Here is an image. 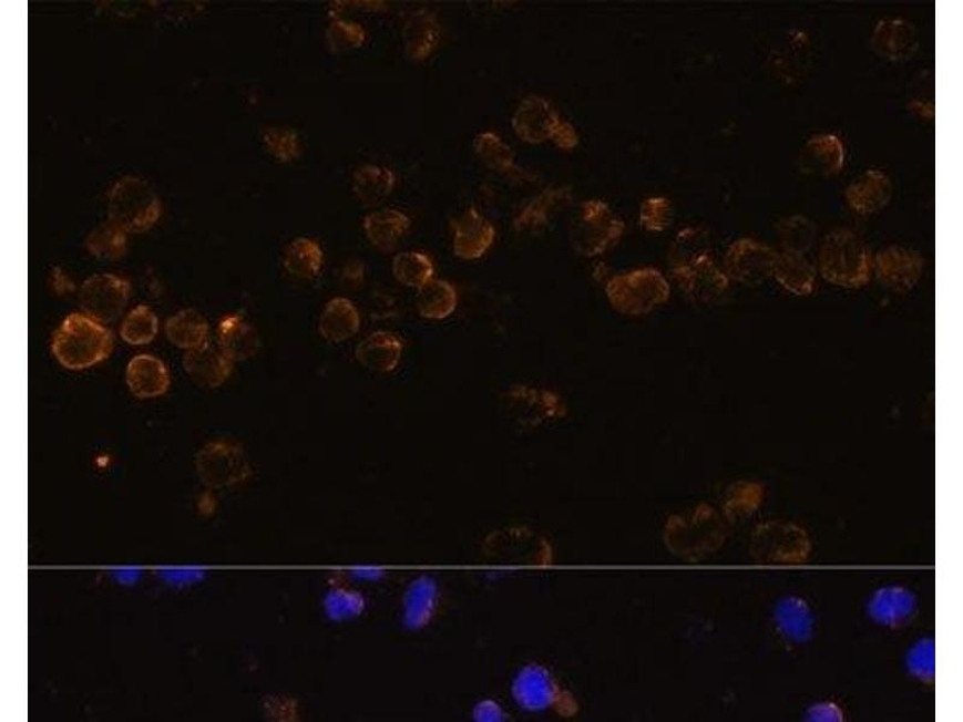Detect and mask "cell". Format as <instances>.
Listing matches in <instances>:
<instances>
[{
	"label": "cell",
	"mask_w": 963,
	"mask_h": 722,
	"mask_svg": "<svg viewBox=\"0 0 963 722\" xmlns=\"http://www.w3.org/2000/svg\"><path fill=\"white\" fill-rule=\"evenodd\" d=\"M368 32L359 22L329 16L326 41L332 53H345L366 45Z\"/></svg>",
	"instance_id": "36"
},
{
	"label": "cell",
	"mask_w": 963,
	"mask_h": 722,
	"mask_svg": "<svg viewBox=\"0 0 963 722\" xmlns=\"http://www.w3.org/2000/svg\"><path fill=\"white\" fill-rule=\"evenodd\" d=\"M401 38L403 53L409 61H428L442 39V27L437 13L427 8L411 11L403 22Z\"/></svg>",
	"instance_id": "13"
},
{
	"label": "cell",
	"mask_w": 963,
	"mask_h": 722,
	"mask_svg": "<svg viewBox=\"0 0 963 722\" xmlns=\"http://www.w3.org/2000/svg\"><path fill=\"white\" fill-rule=\"evenodd\" d=\"M777 251L756 239L734 241L725 255L724 271L730 281L758 287L771 279Z\"/></svg>",
	"instance_id": "9"
},
{
	"label": "cell",
	"mask_w": 963,
	"mask_h": 722,
	"mask_svg": "<svg viewBox=\"0 0 963 722\" xmlns=\"http://www.w3.org/2000/svg\"><path fill=\"white\" fill-rule=\"evenodd\" d=\"M925 261L915 249L889 246L873 257V272L887 288L909 293L923 277Z\"/></svg>",
	"instance_id": "11"
},
{
	"label": "cell",
	"mask_w": 963,
	"mask_h": 722,
	"mask_svg": "<svg viewBox=\"0 0 963 722\" xmlns=\"http://www.w3.org/2000/svg\"><path fill=\"white\" fill-rule=\"evenodd\" d=\"M709 252L706 235L699 229H684L677 235L676 241L669 255L673 266L689 261L696 257Z\"/></svg>",
	"instance_id": "41"
},
{
	"label": "cell",
	"mask_w": 963,
	"mask_h": 722,
	"mask_svg": "<svg viewBox=\"0 0 963 722\" xmlns=\"http://www.w3.org/2000/svg\"><path fill=\"white\" fill-rule=\"evenodd\" d=\"M614 311L624 316H645L672 297V286L662 271L650 267L614 275L605 286Z\"/></svg>",
	"instance_id": "3"
},
{
	"label": "cell",
	"mask_w": 963,
	"mask_h": 722,
	"mask_svg": "<svg viewBox=\"0 0 963 722\" xmlns=\"http://www.w3.org/2000/svg\"><path fill=\"white\" fill-rule=\"evenodd\" d=\"M459 302L458 290L453 283L434 279L418 289L416 308L418 313L428 321H443L451 317Z\"/></svg>",
	"instance_id": "30"
},
{
	"label": "cell",
	"mask_w": 963,
	"mask_h": 722,
	"mask_svg": "<svg viewBox=\"0 0 963 722\" xmlns=\"http://www.w3.org/2000/svg\"><path fill=\"white\" fill-rule=\"evenodd\" d=\"M776 622L780 632L793 642H806L815 632L812 610L797 597H788L778 605Z\"/></svg>",
	"instance_id": "32"
},
{
	"label": "cell",
	"mask_w": 963,
	"mask_h": 722,
	"mask_svg": "<svg viewBox=\"0 0 963 722\" xmlns=\"http://www.w3.org/2000/svg\"><path fill=\"white\" fill-rule=\"evenodd\" d=\"M396 173L381 164H362L352 176V192L357 200L366 206L382 204L397 187Z\"/></svg>",
	"instance_id": "24"
},
{
	"label": "cell",
	"mask_w": 963,
	"mask_h": 722,
	"mask_svg": "<svg viewBox=\"0 0 963 722\" xmlns=\"http://www.w3.org/2000/svg\"><path fill=\"white\" fill-rule=\"evenodd\" d=\"M127 384L132 394L139 399L158 398L171 385L170 371L156 357L137 355L130 361Z\"/></svg>",
	"instance_id": "23"
},
{
	"label": "cell",
	"mask_w": 963,
	"mask_h": 722,
	"mask_svg": "<svg viewBox=\"0 0 963 722\" xmlns=\"http://www.w3.org/2000/svg\"><path fill=\"white\" fill-rule=\"evenodd\" d=\"M844 145L833 134H818L806 143L800 155V168L805 174L833 177L843 171Z\"/></svg>",
	"instance_id": "18"
},
{
	"label": "cell",
	"mask_w": 963,
	"mask_h": 722,
	"mask_svg": "<svg viewBox=\"0 0 963 722\" xmlns=\"http://www.w3.org/2000/svg\"><path fill=\"white\" fill-rule=\"evenodd\" d=\"M184 368L195 384L216 388L229 379L234 361L222 352L218 344L207 341L186 352Z\"/></svg>",
	"instance_id": "16"
},
{
	"label": "cell",
	"mask_w": 963,
	"mask_h": 722,
	"mask_svg": "<svg viewBox=\"0 0 963 722\" xmlns=\"http://www.w3.org/2000/svg\"><path fill=\"white\" fill-rule=\"evenodd\" d=\"M412 226L408 214L398 208H382L362 218V230L368 241L380 252L392 254L407 238Z\"/></svg>",
	"instance_id": "17"
},
{
	"label": "cell",
	"mask_w": 963,
	"mask_h": 722,
	"mask_svg": "<svg viewBox=\"0 0 963 722\" xmlns=\"http://www.w3.org/2000/svg\"><path fill=\"white\" fill-rule=\"evenodd\" d=\"M158 332V318L153 311L141 305L134 309L121 326L120 334L123 341L132 345H143L156 338Z\"/></svg>",
	"instance_id": "37"
},
{
	"label": "cell",
	"mask_w": 963,
	"mask_h": 722,
	"mask_svg": "<svg viewBox=\"0 0 963 722\" xmlns=\"http://www.w3.org/2000/svg\"><path fill=\"white\" fill-rule=\"evenodd\" d=\"M89 251L96 258L116 260L127 251V238L125 231L109 221L95 229L88 239Z\"/></svg>",
	"instance_id": "38"
},
{
	"label": "cell",
	"mask_w": 963,
	"mask_h": 722,
	"mask_svg": "<svg viewBox=\"0 0 963 722\" xmlns=\"http://www.w3.org/2000/svg\"><path fill=\"white\" fill-rule=\"evenodd\" d=\"M512 128L522 142L532 145L553 143L571 151L580 143L576 128L557 114L550 101L539 95L522 101L512 117Z\"/></svg>",
	"instance_id": "4"
},
{
	"label": "cell",
	"mask_w": 963,
	"mask_h": 722,
	"mask_svg": "<svg viewBox=\"0 0 963 722\" xmlns=\"http://www.w3.org/2000/svg\"><path fill=\"white\" fill-rule=\"evenodd\" d=\"M916 609L914 596L902 588L879 590L870 604V613L878 622L899 627L909 622Z\"/></svg>",
	"instance_id": "29"
},
{
	"label": "cell",
	"mask_w": 963,
	"mask_h": 722,
	"mask_svg": "<svg viewBox=\"0 0 963 722\" xmlns=\"http://www.w3.org/2000/svg\"><path fill=\"white\" fill-rule=\"evenodd\" d=\"M817 270L803 254L783 251L777 252L772 279L789 295L806 298L815 293L817 287Z\"/></svg>",
	"instance_id": "20"
},
{
	"label": "cell",
	"mask_w": 963,
	"mask_h": 722,
	"mask_svg": "<svg viewBox=\"0 0 963 722\" xmlns=\"http://www.w3.org/2000/svg\"><path fill=\"white\" fill-rule=\"evenodd\" d=\"M217 341L222 352L234 363L254 358L260 349L258 331L240 314H228L221 319Z\"/></svg>",
	"instance_id": "21"
},
{
	"label": "cell",
	"mask_w": 963,
	"mask_h": 722,
	"mask_svg": "<svg viewBox=\"0 0 963 722\" xmlns=\"http://www.w3.org/2000/svg\"><path fill=\"white\" fill-rule=\"evenodd\" d=\"M892 183L882 171H868L849 185L846 200L856 214L871 216L881 213L892 198Z\"/></svg>",
	"instance_id": "15"
},
{
	"label": "cell",
	"mask_w": 963,
	"mask_h": 722,
	"mask_svg": "<svg viewBox=\"0 0 963 722\" xmlns=\"http://www.w3.org/2000/svg\"><path fill=\"white\" fill-rule=\"evenodd\" d=\"M513 692L524 710L534 712L547 710L556 698L555 685L549 672L539 666H530L519 674Z\"/></svg>",
	"instance_id": "25"
},
{
	"label": "cell",
	"mask_w": 963,
	"mask_h": 722,
	"mask_svg": "<svg viewBox=\"0 0 963 722\" xmlns=\"http://www.w3.org/2000/svg\"><path fill=\"white\" fill-rule=\"evenodd\" d=\"M397 302L392 297H389L386 293H376L371 297L370 314L372 318L377 319V321L393 317L397 314Z\"/></svg>",
	"instance_id": "44"
},
{
	"label": "cell",
	"mask_w": 963,
	"mask_h": 722,
	"mask_svg": "<svg viewBox=\"0 0 963 722\" xmlns=\"http://www.w3.org/2000/svg\"><path fill=\"white\" fill-rule=\"evenodd\" d=\"M807 719L811 721H842L843 714L839 706L833 703H822L808 712Z\"/></svg>",
	"instance_id": "45"
},
{
	"label": "cell",
	"mask_w": 963,
	"mask_h": 722,
	"mask_svg": "<svg viewBox=\"0 0 963 722\" xmlns=\"http://www.w3.org/2000/svg\"><path fill=\"white\" fill-rule=\"evenodd\" d=\"M911 113L918 117L932 120L934 117V105L931 102L913 101L910 104Z\"/></svg>",
	"instance_id": "46"
},
{
	"label": "cell",
	"mask_w": 963,
	"mask_h": 722,
	"mask_svg": "<svg viewBox=\"0 0 963 722\" xmlns=\"http://www.w3.org/2000/svg\"><path fill=\"white\" fill-rule=\"evenodd\" d=\"M501 400L509 419L526 429L561 421L567 414L564 399L547 388L514 384L508 389Z\"/></svg>",
	"instance_id": "7"
},
{
	"label": "cell",
	"mask_w": 963,
	"mask_h": 722,
	"mask_svg": "<svg viewBox=\"0 0 963 722\" xmlns=\"http://www.w3.org/2000/svg\"><path fill=\"white\" fill-rule=\"evenodd\" d=\"M130 297V282L111 274L94 275L80 289L83 313L103 324L115 321L127 307Z\"/></svg>",
	"instance_id": "10"
},
{
	"label": "cell",
	"mask_w": 963,
	"mask_h": 722,
	"mask_svg": "<svg viewBox=\"0 0 963 722\" xmlns=\"http://www.w3.org/2000/svg\"><path fill=\"white\" fill-rule=\"evenodd\" d=\"M674 206L667 198H649L641 205L639 224L652 233H660L673 224Z\"/></svg>",
	"instance_id": "40"
},
{
	"label": "cell",
	"mask_w": 963,
	"mask_h": 722,
	"mask_svg": "<svg viewBox=\"0 0 963 722\" xmlns=\"http://www.w3.org/2000/svg\"><path fill=\"white\" fill-rule=\"evenodd\" d=\"M325 252L319 243L300 236L293 240L284 256V268L298 280H314L322 271Z\"/></svg>",
	"instance_id": "28"
},
{
	"label": "cell",
	"mask_w": 963,
	"mask_h": 722,
	"mask_svg": "<svg viewBox=\"0 0 963 722\" xmlns=\"http://www.w3.org/2000/svg\"><path fill=\"white\" fill-rule=\"evenodd\" d=\"M777 235L783 251L806 255L816 241L817 228L811 219L793 215L779 220Z\"/></svg>",
	"instance_id": "35"
},
{
	"label": "cell",
	"mask_w": 963,
	"mask_h": 722,
	"mask_svg": "<svg viewBox=\"0 0 963 722\" xmlns=\"http://www.w3.org/2000/svg\"><path fill=\"white\" fill-rule=\"evenodd\" d=\"M571 202V190L565 187L544 190L514 218L513 227L518 231H527L547 226L553 216Z\"/></svg>",
	"instance_id": "27"
},
{
	"label": "cell",
	"mask_w": 963,
	"mask_h": 722,
	"mask_svg": "<svg viewBox=\"0 0 963 722\" xmlns=\"http://www.w3.org/2000/svg\"><path fill=\"white\" fill-rule=\"evenodd\" d=\"M199 467L207 481L221 483L235 479L244 470L242 451L228 442L208 444L199 455Z\"/></svg>",
	"instance_id": "26"
},
{
	"label": "cell",
	"mask_w": 963,
	"mask_h": 722,
	"mask_svg": "<svg viewBox=\"0 0 963 722\" xmlns=\"http://www.w3.org/2000/svg\"><path fill=\"white\" fill-rule=\"evenodd\" d=\"M367 279V264L360 259H351L344 264L340 270V283L348 289H358Z\"/></svg>",
	"instance_id": "43"
},
{
	"label": "cell",
	"mask_w": 963,
	"mask_h": 722,
	"mask_svg": "<svg viewBox=\"0 0 963 722\" xmlns=\"http://www.w3.org/2000/svg\"><path fill=\"white\" fill-rule=\"evenodd\" d=\"M570 238L576 252L592 258L604 255L624 235V221L603 200L592 199L581 205L572 221Z\"/></svg>",
	"instance_id": "6"
},
{
	"label": "cell",
	"mask_w": 963,
	"mask_h": 722,
	"mask_svg": "<svg viewBox=\"0 0 963 722\" xmlns=\"http://www.w3.org/2000/svg\"><path fill=\"white\" fill-rule=\"evenodd\" d=\"M474 154L486 166L488 169L495 172L502 176L521 179L524 172L520 168L513 152L502 141V138L493 132H483L474 137L473 141Z\"/></svg>",
	"instance_id": "31"
},
{
	"label": "cell",
	"mask_w": 963,
	"mask_h": 722,
	"mask_svg": "<svg viewBox=\"0 0 963 722\" xmlns=\"http://www.w3.org/2000/svg\"><path fill=\"white\" fill-rule=\"evenodd\" d=\"M114 350L111 331L88 314L68 316L55 330L52 352L69 370H83L102 363Z\"/></svg>",
	"instance_id": "2"
},
{
	"label": "cell",
	"mask_w": 963,
	"mask_h": 722,
	"mask_svg": "<svg viewBox=\"0 0 963 722\" xmlns=\"http://www.w3.org/2000/svg\"><path fill=\"white\" fill-rule=\"evenodd\" d=\"M360 327V313L356 305L347 298L329 300L319 316V336L329 343H342L354 339Z\"/></svg>",
	"instance_id": "22"
},
{
	"label": "cell",
	"mask_w": 963,
	"mask_h": 722,
	"mask_svg": "<svg viewBox=\"0 0 963 722\" xmlns=\"http://www.w3.org/2000/svg\"><path fill=\"white\" fill-rule=\"evenodd\" d=\"M871 49L879 58L891 62L909 61L919 50L915 27L900 19L881 20L874 27Z\"/></svg>",
	"instance_id": "14"
},
{
	"label": "cell",
	"mask_w": 963,
	"mask_h": 722,
	"mask_svg": "<svg viewBox=\"0 0 963 722\" xmlns=\"http://www.w3.org/2000/svg\"><path fill=\"white\" fill-rule=\"evenodd\" d=\"M819 270L822 279L836 287L859 289L872 279L873 256L857 233L834 229L821 244Z\"/></svg>",
	"instance_id": "1"
},
{
	"label": "cell",
	"mask_w": 963,
	"mask_h": 722,
	"mask_svg": "<svg viewBox=\"0 0 963 722\" xmlns=\"http://www.w3.org/2000/svg\"><path fill=\"white\" fill-rule=\"evenodd\" d=\"M909 668L921 679L931 680L934 675V644L931 640L920 641L910 652Z\"/></svg>",
	"instance_id": "42"
},
{
	"label": "cell",
	"mask_w": 963,
	"mask_h": 722,
	"mask_svg": "<svg viewBox=\"0 0 963 722\" xmlns=\"http://www.w3.org/2000/svg\"><path fill=\"white\" fill-rule=\"evenodd\" d=\"M170 341L186 351L208 341V324L206 319L195 310H183L167 319L165 326Z\"/></svg>",
	"instance_id": "33"
},
{
	"label": "cell",
	"mask_w": 963,
	"mask_h": 722,
	"mask_svg": "<svg viewBox=\"0 0 963 722\" xmlns=\"http://www.w3.org/2000/svg\"><path fill=\"white\" fill-rule=\"evenodd\" d=\"M160 215L155 192L141 178L123 177L110 192V221L124 231H147L157 224Z\"/></svg>",
	"instance_id": "5"
},
{
	"label": "cell",
	"mask_w": 963,
	"mask_h": 722,
	"mask_svg": "<svg viewBox=\"0 0 963 722\" xmlns=\"http://www.w3.org/2000/svg\"><path fill=\"white\" fill-rule=\"evenodd\" d=\"M263 143L270 155L281 163H293L303 156L301 136L293 130L270 127L263 132Z\"/></svg>",
	"instance_id": "39"
},
{
	"label": "cell",
	"mask_w": 963,
	"mask_h": 722,
	"mask_svg": "<svg viewBox=\"0 0 963 722\" xmlns=\"http://www.w3.org/2000/svg\"><path fill=\"white\" fill-rule=\"evenodd\" d=\"M402 354V340L393 332L385 330L371 332L359 342L355 351L358 363L376 373L393 372L399 367Z\"/></svg>",
	"instance_id": "19"
},
{
	"label": "cell",
	"mask_w": 963,
	"mask_h": 722,
	"mask_svg": "<svg viewBox=\"0 0 963 722\" xmlns=\"http://www.w3.org/2000/svg\"><path fill=\"white\" fill-rule=\"evenodd\" d=\"M392 272L400 285L418 290L434 280L436 266L423 252L404 251L393 258Z\"/></svg>",
	"instance_id": "34"
},
{
	"label": "cell",
	"mask_w": 963,
	"mask_h": 722,
	"mask_svg": "<svg viewBox=\"0 0 963 722\" xmlns=\"http://www.w3.org/2000/svg\"><path fill=\"white\" fill-rule=\"evenodd\" d=\"M452 228L453 252L459 259H481L495 243V227L477 207H469L462 216L453 220Z\"/></svg>",
	"instance_id": "12"
},
{
	"label": "cell",
	"mask_w": 963,
	"mask_h": 722,
	"mask_svg": "<svg viewBox=\"0 0 963 722\" xmlns=\"http://www.w3.org/2000/svg\"><path fill=\"white\" fill-rule=\"evenodd\" d=\"M672 274L683 293L700 303H710L723 298L731 282L709 252L673 266Z\"/></svg>",
	"instance_id": "8"
}]
</instances>
